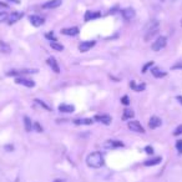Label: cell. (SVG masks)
Instances as JSON below:
<instances>
[{
    "instance_id": "4",
    "label": "cell",
    "mask_w": 182,
    "mask_h": 182,
    "mask_svg": "<svg viewBox=\"0 0 182 182\" xmlns=\"http://www.w3.org/2000/svg\"><path fill=\"white\" fill-rule=\"evenodd\" d=\"M15 82L18 85H23V86H26V87H34L35 86V81L34 80L26 79V77H23V76H18L15 79Z\"/></svg>"
},
{
    "instance_id": "8",
    "label": "cell",
    "mask_w": 182,
    "mask_h": 182,
    "mask_svg": "<svg viewBox=\"0 0 182 182\" xmlns=\"http://www.w3.org/2000/svg\"><path fill=\"white\" fill-rule=\"evenodd\" d=\"M121 15H122V18H124L126 21H130V20H132V19L136 16V11H135L132 8H126V9H122V10H121Z\"/></svg>"
},
{
    "instance_id": "41",
    "label": "cell",
    "mask_w": 182,
    "mask_h": 182,
    "mask_svg": "<svg viewBox=\"0 0 182 182\" xmlns=\"http://www.w3.org/2000/svg\"><path fill=\"white\" fill-rule=\"evenodd\" d=\"M160 2H161V3H165V0H160Z\"/></svg>"
},
{
    "instance_id": "32",
    "label": "cell",
    "mask_w": 182,
    "mask_h": 182,
    "mask_svg": "<svg viewBox=\"0 0 182 182\" xmlns=\"http://www.w3.org/2000/svg\"><path fill=\"white\" fill-rule=\"evenodd\" d=\"M171 69L172 70H182V60H181V61H177L176 64H173Z\"/></svg>"
},
{
    "instance_id": "42",
    "label": "cell",
    "mask_w": 182,
    "mask_h": 182,
    "mask_svg": "<svg viewBox=\"0 0 182 182\" xmlns=\"http://www.w3.org/2000/svg\"><path fill=\"white\" fill-rule=\"evenodd\" d=\"M181 26H182V20H181Z\"/></svg>"
},
{
    "instance_id": "7",
    "label": "cell",
    "mask_w": 182,
    "mask_h": 182,
    "mask_svg": "<svg viewBox=\"0 0 182 182\" xmlns=\"http://www.w3.org/2000/svg\"><path fill=\"white\" fill-rule=\"evenodd\" d=\"M156 30H160V23L159 20L154 19V20H151L143 29V33H148V31H156Z\"/></svg>"
},
{
    "instance_id": "19",
    "label": "cell",
    "mask_w": 182,
    "mask_h": 182,
    "mask_svg": "<svg viewBox=\"0 0 182 182\" xmlns=\"http://www.w3.org/2000/svg\"><path fill=\"white\" fill-rule=\"evenodd\" d=\"M75 125H93L94 118H76L74 120Z\"/></svg>"
},
{
    "instance_id": "38",
    "label": "cell",
    "mask_w": 182,
    "mask_h": 182,
    "mask_svg": "<svg viewBox=\"0 0 182 182\" xmlns=\"http://www.w3.org/2000/svg\"><path fill=\"white\" fill-rule=\"evenodd\" d=\"M8 2H10V3H13V4H16V5H19L21 2L20 0H8Z\"/></svg>"
},
{
    "instance_id": "17",
    "label": "cell",
    "mask_w": 182,
    "mask_h": 182,
    "mask_svg": "<svg viewBox=\"0 0 182 182\" xmlns=\"http://www.w3.org/2000/svg\"><path fill=\"white\" fill-rule=\"evenodd\" d=\"M101 16V13H99V11H91V10H86V13H85V21H91V20H95V19H97V18H100Z\"/></svg>"
},
{
    "instance_id": "27",
    "label": "cell",
    "mask_w": 182,
    "mask_h": 182,
    "mask_svg": "<svg viewBox=\"0 0 182 182\" xmlns=\"http://www.w3.org/2000/svg\"><path fill=\"white\" fill-rule=\"evenodd\" d=\"M154 66V61H148V63H146L143 66H142V69H141V72L142 74H146L151 68H152Z\"/></svg>"
},
{
    "instance_id": "15",
    "label": "cell",
    "mask_w": 182,
    "mask_h": 182,
    "mask_svg": "<svg viewBox=\"0 0 182 182\" xmlns=\"http://www.w3.org/2000/svg\"><path fill=\"white\" fill-rule=\"evenodd\" d=\"M104 146L106 148H118V147H124V142H121L118 140H107Z\"/></svg>"
},
{
    "instance_id": "36",
    "label": "cell",
    "mask_w": 182,
    "mask_h": 182,
    "mask_svg": "<svg viewBox=\"0 0 182 182\" xmlns=\"http://www.w3.org/2000/svg\"><path fill=\"white\" fill-rule=\"evenodd\" d=\"M13 150H14V146L13 145H6L5 146V151H8V152H11Z\"/></svg>"
},
{
    "instance_id": "23",
    "label": "cell",
    "mask_w": 182,
    "mask_h": 182,
    "mask_svg": "<svg viewBox=\"0 0 182 182\" xmlns=\"http://www.w3.org/2000/svg\"><path fill=\"white\" fill-rule=\"evenodd\" d=\"M11 51V48L8 43L5 41H2L0 40V52H3V54H9Z\"/></svg>"
},
{
    "instance_id": "18",
    "label": "cell",
    "mask_w": 182,
    "mask_h": 182,
    "mask_svg": "<svg viewBox=\"0 0 182 182\" xmlns=\"http://www.w3.org/2000/svg\"><path fill=\"white\" fill-rule=\"evenodd\" d=\"M151 74H152L156 79H161V77H165L166 75H167V72L166 71H163V70H161L160 68H157V66H155V68H151Z\"/></svg>"
},
{
    "instance_id": "11",
    "label": "cell",
    "mask_w": 182,
    "mask_h": 182,
    "mask_svg": "<svg viewBox=\"0 0 182 182\" xmlns=\"http://www.w3.org/2000/svg\"><path fill=\"white\" fill-rule=\"evenodd\" d=\"M61 3H63V0H49V2L41 5V8L43 9H56L61 5Z\"/></svg>"
},
{
    "instance_id": "24",
    "label": "cell",
    "mask_w": 182,
    "mask_h": 182,
    "mask_svg": "<svg viewBox=\"0 0 182 182\" xmlns=\"http://www.w3.org/2000/svg\"><path fill=\"white\" fill-rule=\"evenodd\" d=\"M134 116H135V112H134L132 110L125 109V110H124V115H122V120H124V121L131 120V118H134Z\"/></svg>"
},
{
    "instance_id": "29",
    "label": "cell",
    "mask_w": 182,
    "mask_h": 182,
    "mask_svg": "<svg viewBox=\"0 0 182 182\" xmlns=\"http://www.w3.org/2000/svg\"><path fill=\"white\" fill-rule=\"evenodd\" d=\"M121 104L125 105V106H129L130 105V99H129L127 95H124L122 97H121Z\"/></svg>"
},
{
    "instance_id": "31",
    "label": "cell",
    "mask_w": 182,
    "mask_h": 182,
    "mask_svg": "<svg viewBox=\"0 0 182 182\" xmlns=\"http://www.w3.org/2000/svg\"><path fill=\"white\" fill-rule=\"evenodd\" d=\"M176 148L178 151V154L182 155V140H177L176 141Z\"/></svg>"
},
{
    "instance_id": "16",
    "label": "cell",
    "mask_w": 182,
    "mask_h": 182,
    "mask_svg": "<svg viewBox=\"0 0 182 182\" xmlns=\"http://www.w3.org/2000/svg\"><path fill=\"white\" fill-rule=\"evenodd\" d=\"M57 109L60 112H64V114H72L75 111V106L70 104H61V105H59Z\"/></svg>"
},
{
    "instance_id": "12",
    "label": "cell",
    "mask_w": 182,
    "mask_h": 182,
    "mask_svg": "<svg viewBox=\"0 0 182 182\" xmlns=\"http://www.w3.org/2000/svg\"><path fill=\"white\" fill-rule=\"evenodd\" d=\"M80 33V29L77 26H74V27H65L61 30V34L63 35H66V36H76L79 35Z\"/></svg>"
},
{
    "instance_id": "33",
    "label": "cell",
    "mask_w": 182,
    "mask_h": 182,
    "mask_svg": "<svg viewBox=\"0 0 182 182\" xmlns=\"http://www.w3.org/2000/svg\"><path fill=\"white\" fill-rule=\"evenodd\" d=\"M8 14L5 11H0V23H3V21H6L8 20Z\"/></svg>"
},
{
    "instance_id": "25",
    "label": "cell",
    "mask_w": 182,
    "mask_h": 182,
    "mask_svg": "<svg viewBox=\"0 0 182 182\" xmlns=\"http://www.w3.org/2000/svg\"><path fill=\"white\" fill-rule=\"evenodd\" d=\"M50 46H51V49H54L56 51H63L64 50V45L57 43V41H50Z\"/></svg>"
},
{
    "instance_id": "28",
    "label": "cell",
    "mask_w": 182,
    "mask_h": 182,
    "mask_svg": "<svg viewBox=\"0 0 182 182\" xmlns=\"http://www.w3.org/2000/svg\"><path fill=\"white\" fill-rule=\"evenodd\" d=\"M33 130H35V131H36V132H39V134L44 131V130H43V126L38 122V121H35V122L33 124Z\"/></svg>"
},
{
    "instance_id": "30",
    "label": "cell",
    "mask_w": 182,
    "mask_h": 182,
    "mask_svg": "<svg viewBox=\"0 0 182 182\" xmlns=\"http://www.w3.org/2000/svg\"><path fill=\"white\" fill-rule=\"evenodd\" d=\"M45 38L48 39V40H50V41H57L56 40V36H55V34L51 31V33H48V34H45Z\"/></svg>"
},
{
    "instance_id": "9",
    "label": "cell",
    "mask_w": 182,
    "mask_h": 182,
    "mask_svg": "<svg viewBox=\"0 0 182 182\" xmlns=\"http://www.w3.org/2000/svg\"><path fill=\"white\" fill-rule=\"evenodd\" d=\"M23 16H24V13H23V11H13V13L8 16V24H9V25H13V24L18 23Z\"/></svg>"
},
{
    "instance_id": "14",
    "label": "cell",
    "mask_w": 182,
    "mask_h": 182,
    "mask_svg": "<svg viewBox=\"0 0 182 182\" xmlns=\"http://www.w3.org/2000/svg\"><path fill=\"white\" fill-rule=\"evenodd\" d=\"M29 21L31 23L33 26L39 27V26H41V25L44 24V18H41V16H39V15H30V16H29Z\"/></svg>"
},
{
    "instance_id": "26",
    "label": "cell",
    "mask_w": 182,
    "mask_h": 182,
    "mask_svg": "<svg viewBox=\"0 0 182 182\" xmlns=\"http://www.w3.org/2000/svg\"><path fill=\"white\" fill-rule=\"evenodd\" d=\"M34 101H35V104H36V105H39L40 107H43V109H45L46 111H51V107H50V106H49L48 104H45V102H44L43 100H40V99H35Z\"/></svg>"
},
{
    "instance_id": "34",
    "label": "cell",
    "mask_w": 182,
    "mask_h": 182,
    "mask_svg": "<svg viewBox=\"0 0 182 182\" xmlns=\"http://www.w3.org/2000/svg\"><path fill=\"white\" fill-rule=\"evenodd\" d=\"M143 151H145V152H146L147 155H152V154H154V147L148 145V146H146V147H145V150H143Z\"/></svg>"
},
{
    "instance_id": "2",
    "label": "cell",
    "mask_w": 182,
    "mask_h": 182,
    "mask_svg": "<svg viewBox=\"0 0 182 182\" xmlns=\"http://www.w3.org/2000/svg\"><path fill=\"white\" fill-rule=\"evenodd\" d=\"M167 45V38L166 36H163V35H161V36H159L154 43H152V45H151V48H152V50L154 51H161L165 46Z\"/></svg>"
},
{
    "instance_id": "13",
    "label": "cell",
    "mask_w": 182,
    "mask_h": 182,
    "mask_svg": "<svg viewBox=\"0 0 182 182\" xmlns=\"http://www.w3.org/2000/svg\"><path fill=\"white\" fill-rule=\"evenodd\" d=\"M46 63L51 68V70L55 72V74H59L60 72V66H59V63L56 61V59L54 56H50L48 60H46Z\"/></svg>"
},
{
    "instance_id": "37",
    "label": "cell",
    "mask_w": 182,
    "mask_h": 182,
    "mask_svg": "<svg viewBox=\"0 0 182 182\" xmlns=\"http://www.w3.org/2000/svg\"><path fill=\"white\" fill-rule=\"evenodd\" d=\"M0 8H3V9H8V8H9V5H8V4H5V3H2V2H0Z\"/></svg>"
},
{
    "instance_id": "35",
    "label": "cell",
    "mask_w": 182,
    "mask_h": 182,
    "mask_svg": "<svg viewBox=\"0 0 182 182\" xmlns=\"http://www.w3.org/2000/svg\"><path fill=\"white\" fill-rule=\"evenodd\" d=\"M180 135H182V125L177 126L176 130L173 131V136H180Z\"/></svg>"
},
{
    "instance_id": "20",
    "label": "cell",
    "mask_w": 182,
    "mask_h": 182,
    "mask_svg": "<svg viewBox=\"0 0 182 182\" xmlns=\"http://www.w3.org/2000/svg\"><path fill=\"white\" fill-rule=\"evenodd\" d=\"M130 87L134 90V91H136V93H141V91H143L145 89H146V85L145 84H140V85H137L135 81H130Z\"/></svg>"
},
{
    "instance_id": "6",
    "label": "cell",
    "mask_w": 182,
    "mask_h": 182,
    "mask_svg": "<svg viewBox=\"0 0 182 182\" xmlns=\"http://www.w3.org/2000/svg\"><path fill=\"white\" fill-rule=\"evenodd\" d=\"M95 44H96V41H95V40L81 41V43L79 44V50H80L81 52H87L91 48H94V46H95Z\"/></svg>"
},
{
    "instance_id": "3",
    "label": "cell",
    "mask_w": 182,
    "mask_h": 182,
    "mask_svg": "<svg viewBox=\"0 0 182 182\" xmlns=\"http://www.w3.org/2000/svg\"><path fill=\"white\" fill-rule=\"evenodd\" d=\"M127 127L131 130V131H134V132H139V134H145L146 131H145V129H143V126L139 122V121H136V120H130L129 121V124H127Z\"/></svg>"
},
{
    "instance_id": "1",
    "label": "cell",
    "mask_w": 182,
    "mask_h": 182,
    "mask_svg": "<svg viewBox=\"0 0 182 182\" xmlns=\"http://www.w3.org/2000/svg\"><path fill=\"white\" fill-rule=\"evenodd\" d=\"M86 163L89 167L91 168H100L104 166L105 161H104V156L101 152H93L90 154L86 159Z\"/></svg>"
},
{
    "instance_id": "21",
    "label": "cell",
    "mask_w": 182,
    "mask_h": 182,
    "mask_svg": "<svg viewBox=\"0 0 182 182\" xmlns=\"http://www.w3.org/2000/svg\"><path fill=\"white\" fill-rule=\"evenodd\" d=\"M24 127L26 132H31L33 131V121L30 120L27 116H24Z\"/></svg>"
},
{
    "instance_id": "22",
    "label": "cell",
    "mask_w": 182,
    "mask_h": 182,
    "mask_svg": "<svg viewBox=\"0 0 182 182\" xmlns=\"http://www.w3.org/2000/svg\"><path fill=\"white\" fill-rule=\"evenodd\" d=\"M161 161H162V159H161V157L148 159V160H146V161L143 162V165H145V166H156V165H159Z\"/></svg>"
},
{
    "instance_id": "10",
    "label": "cell",
    "mask_w": 182,
    "mask_h": 182,
    "mask_svg": "<svg viewBox=\"0 0 182 182\" xmlns=\"http://www.w3.org/2000/svg\"><path fill=\"white\" fill-rule=\"evenodd\" d=\"M161 125H162V120H161L160 117H157V116H151V118H150V121H148V127H150L151 130H155V129L160 127Z\"/></svg>"
},
{
    "instance_id": "40",
    "label": "cell",
    "mask_w": 182,
    "mask_h": 182,
    "mask_svg": "<svg viewBox=\"0 0 182 182\" xmlns=\"http://www.w3.org/2000/svg\"><path fill=\"white\" fill-rule=\"evenodd\" d=\"M52 182H64V181L60 180V178H57V180H55V181H52Z\"/></svg>"
},
{
    "instance_id": "5",
    "label": "cell",
    "mask_w": 182,
    "mask_h": 182,
    "mask_svg": "<svg viewBox=\"0 0 182 182\" xmlns=\"http://www.w3.org/2000/svg\"><path fill=\"white\" fill-rule=\"evenodd\" d=\"M94 121H97V122H101V124L109 126L112 122V117L110 115H106V114H104V115H95Z\"/></svg>"
},
{
    "instance_id": "39",
    "label": "cell",
    "mask_w": 182,
    "mask_h": 182,
    "mask_svg": "<svg viewBox=\"0 0 182 182\" xmlns=\"http://www.w3.org/2000/svg\"><path fill=\"white\" fill-rule=\"evenodd\" d=\"M176 99H177V100H178V102H180V104L182 105V96H181V95H178V96H177Z\"/></svg>"
}]
</instances>
